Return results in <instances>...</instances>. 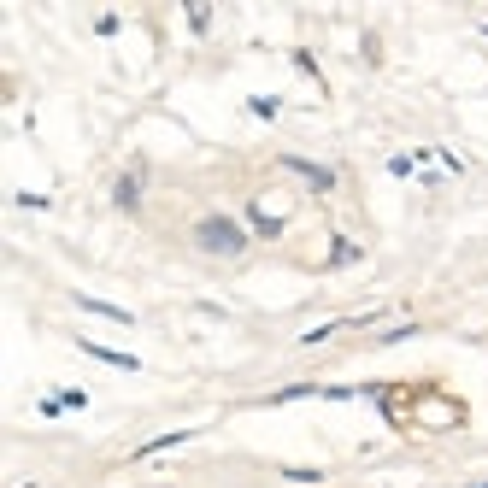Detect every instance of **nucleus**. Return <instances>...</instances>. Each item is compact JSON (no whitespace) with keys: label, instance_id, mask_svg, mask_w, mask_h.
<instances>
[{"label":"nucleus","instance_id":"nucleus-12","mask_svg":"<svg viewBox=\"0 0 488 488\" xmlns=\"http://www.w3.org/2000/svg\"><path fill=\"white\" fill-rule=\"evenodd\" d=\"M471 488H488V483H471Z\"/></svg>","mask_w":488,"mask_h":488},{"label":"nucleus","instance_id":"nucleus-3","mask_svg":"<svg viewBox=\"0 0 488 488\" xmlns=\"http://www.w3.org/2000/svg\"><path fill=\"white\" fill-rule=\"evenodd\" d=\"M283 171H289L294 183H306L312 194H330L335 189V171L330 165H312V159H300V154H283Z\"/></svg>","mask_w":488,"mask_h":488},{"label":"nucleus","instance_id":"nucleus-7","mask_svg":"<svg viewBox=\"0 0 488 488\" xmlns=\"http://www.w3.org/2000/svg\"><path fill=\"white\" fill-rule=\"evenodd\" d=\"M189 435H194V430H171V435H154V442H142V447H135V459H154V453H165V447H183Z\"/></svg>","mask_w":488,"mask_h":488},{"label":"nucleus","instance_id":"nucleus-8","mask_svg":"<svg viewBox=\"0 0 488 488\" xmlns=\"http://www.w3.org/2000/svg\"><path fill=\"white\" fill-rule=\"evenodd\" d=\"M77 306H83V312H100V318H112V324H135L124 306H112V300H95V294H77Z\"/></svg>","mask_w":488,"mask_h":488},{"label":"nucleus","instance_id":"nucleus-11","mask_svg":"<svg viewBox=\"0 0 488 488\" xmlns=\"http://www.w3.org/2000/svg\"><path fill=\"white\" fill-rule=\"evenodd\" d=\"M412 165H418L412 154H394V159H389V171H394V177H412Z\"/></svg>","mask_w":488,"mask_h":488},{"label":"nucleus","instance_id":"nucleus-6","mask_svg":"<svg viewBox=\"0 0 488 488\" xmlns=\"http://www.w3.org/2000/svg\"><path fill=\"white\" fill-rule=\"evenodd\" d=\"M142 177H147V171H124V177H118V189H112V200H118L124 212H135V206H142Z\"/></svg>","mask_w":488,"mask_h":488},{"label":"nucleus","instance_id":"nucleus-5","mask_svg":"<svg viewBox=\"0 0 488 488\" xmlns=\"http://www.w3.org/2000/svg\"><path fill=\"white\" fill-rule=\"evenodd\" d=\"M89 359H100V365H112V371H142V359L135 354H118V347H100V342H77Z\"/></svg>","mask_w":488,"mask_h":488},{"label":"nucleus","instance_id":"nucleus-1","mask_svg":"<svg viewBox=\"0 0 488 488\" xmlns=\"http://www.w3.org/2000/svg\"><path fill=\"white\" fill-rule=\"evenodd\" d=\"M247 224H235V218H224V212H206V218L194 224V247L200 254H212V259H242L247 254Z\"/></svg>","mask_w":488,"mask_h":488},{"label":"nucleus","instance_id":"nucleus-4","mask_svg":"<svg viewBox=\"0 0 488 488\" xmlns=\"http://www.w3.org/2000/svg\"><path fill=\"white\" fill-rule=\"evenodd\" d=\"M459 400H442V394H423L418 400V423H430V430H459Z\"/></svg>","mask_w":488,"mask_h":488},{"label":"nucleus","instance_id":"nucleus-2","mask_svg":"<svg viewBox=\"0 0 488 488\" xmlns=\"http://www.w3.org/2000/svg\"><path fill=\"white\" fill-rule=\"evenodd\" d=\"M247 224H254L259 235H283V224H289V200H283V194L247 200Z\"/></svg>","mask_w":488,"mask_h":488},{"label":"nucleus","instance_id":"nucleus-10","mask_svg":"<svg viewBox=\"0 0 488 488\" xmlns=\"http://www.w3.org/2000/svg\"><path fill=\"white\" fill-rule=\"evenodd\" d=\"M330 259H335V265H354V259H359V242H335Z\"/></svg>","mask_w":488,"mask_h":488},{"label":"nucleus","instance_id":"nucleus-9","mask_svg":"<svg viewBox=\"0 0 488 488\" xmlns=\"http://www.w3.org/2000/svg\"><path fill=\"white\" fill-rule=\"evenodd\" d=\"M247 106H254V118H277V112H283V100H271V95H254Z\"/></svg>","mask_w":488,"mask_h":488}]
</instances>
